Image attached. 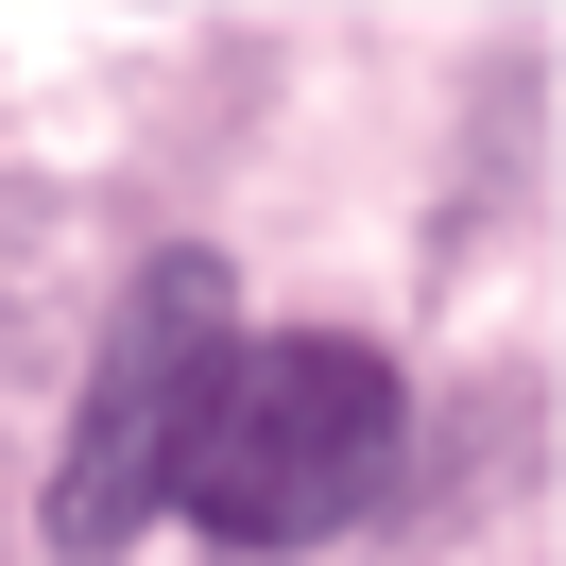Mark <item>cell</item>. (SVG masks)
I'll return each instance as SVG.
<instances>
[{
  "instance_id": "7a4b0ae2",
  "label": "cell",
  "mask_w": 566,
  "mask_h": 566,
  "mask_svg": "<svg viewBox=\"0 0 566 566\" xmlns=\"http://www.w3.org/2000/svg\"><path fill=\"white\" fill-rule=\"evenodd\" d=\"M223 344H241V292H223V258H138V292L104 310V360H86L70 395V447H52V549L104 566L138 549L155 515H172V463H189V412H207Z\"/></svg>"
},
{
  "instance_id": "6da1fadb",
  "label": "cell",
  "mask_w": 566,
  "mask_h": 566,
  "mask_svg": "<svg viewBox=\"0 0 566 566\" xmlns=\"http://www.w3.org/2000/svg\"><path fill=\"white\" fill-rule=\"evenodd\" d=\"M395 429H412V395H395V360L344 344V326L223 344L207 412H189V463H172V515H207L223 549H326V532L378 515Z\"/></svg>"
}]
</instances>
